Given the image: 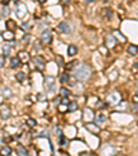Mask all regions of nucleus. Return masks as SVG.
<instances>
[{
	"label": "nucleus",
	"mask_w": 138,
	"mask_h": 156,
	"mask_svg": "<svg viewBox=\"0 0 138 156\" xmlns=\"http://www.w3.org/2000/svg\"><path fill=\"white\" fill-rule=\"evenodd\" d=\"M75 76L79 80H82V82H86V80H89L90 76H91V69H90V66L87 65V64H82V65L76 69Z\"/></svg>",
	"instance_id": "1"
},
{
	"label": "nucleus",
	"mask_w": 138,
	"mask_h": 156,
	"mask_svg": "<svg viewBox=\"0 0 138 156\" xmlns=\"http://www.w3.org/2000/svg\"><path fill=\"white\" fill-rule=\"evenodd\" d=\"M10 116H11V109L8 108V105L6 104L0 105V117L2 119H8Z\"/></svg>",
	"instance_id": "2"
},
{
	"label": "nucleus",
	"mask_w": 138,
	"mask_h": 156,
	"mask_svg": "<svg viewBox=\"0 0 138 156\" xmlns=\"http://www.w3.org/2000/svg\"><path fill=\"white\" fill-rule=\"evenodd\" d=\"M44 84H46V87H47L50 91H54V90H55V79H54L53 76H47L46 80H44Z\"/></svg>",
	"instance_id": "3"
},
{
	"label": "nucleus",
	"mask_w": 138,
	"mask_h": 156,
	"mask_svg": "<svg viewBox=\"0 0 138 156\" xmlns=\"http://www.w3.org/2000/svg\"><path fill=\"white\" fill-rule=\"evenodd\" d=\"M15 14L18 18H25L26 17V6L25 4H19L18 7H17V11H15Z\"/></svg>",
	"instance_id": "4"
},
{
	"label": "nucleus",
	"mask_w": 138,
	"mask_h": 156,
	"mask_svg": "<svg viewBox=\"0 0 138 156\" xmlns=\"http://www.w3.org/2000/svg\"><path fill=\"white\" fill-rule=\"evenodd\" d=\"M42 42L46 43V44L51 42V32H50L48 29H46V30H43V32H42Z\"/></svg>",
	"instance_id": "5"
},
{
	"label": "nucleus",
	"mask_w": 138,
	"mask_h": 156,
	"mask_svg": "<svg viewBox=\"0 0 138 156\" xmlns=\"http://www.w3.org/2000/svg\"><path fill=\"white\" fill-rule=\"evenodd\" d=\"M120 98H122V97H120L119 93H112L109 97H108V102H109V104H117L120 101Z\"/></svg>",
	"instance_id": "6"
},
{
	"label": "nucleus",
	"mask_w": 138,
	"mask_h": 156,
	"mask_svg": "<svg viewBox=\"0 0 138 156\" xmlns=\"http://www.w3.org/2000/svg\"><path fill=\"white\" fill-rule=\"evenodd\" d=\"M86 127H87V130H90L93 134H98L99 133V126L95 124V123H90L89 122V123L86 124Z\"/></svg>",
	"instance_id": "7"
},
{
	"label": "nucleus",
	"mask_w": 138,
	"mask_h": 156,
	"mask_svg": "<svg viewBox=\"0 0 138 156\" xmlns=\"http://www.w3.org/2000/svg\"><path fill=\"white\" fill-rule=\"evenodd\" d=\"M115 44H116V39H115V36H113V35L108 36V37H106V47L112 49V47H115Z\"/></svg>",
	"instance_id": "8"
},
{
	"label": "nucleus",
	"mask_w": 138,
	"mask_h": 156,
	"mask_svg": "<svg viewBox=\"0 0 138 156\" xmlns=\"http://www.w3.org/2000/svg\"><path fill=\"white\" fill-rule=\"evenodd\" d=\"M59 30H61L62 33H65V35H68V33L70 32V28H69V25L66 22H61L59 23Z\"/></svg>",
	"instance_id": "9"
},
{
	"label": "nucleus",
	"mask_w": 138,
	"mask_h": 156,
	"mask_svg": "<svg viewBox=\"0 0 138 156\" xmlns=\"http://www.w3.org/2000/svg\"><path fill=\"white\" fill-rule=\"evenodd\" d=\"M3 39L4 40H12L14 39V33H12V30H6V32H3Z\"/></svg>",
	"instance_id": "10"
},
{
	"label": "nucleus",
	"mask_w": 138,
	"mask_h": 156,
	"mask_svg": "<svg viewBox=\"0 0 138 156\" xmlns=\"http://www.w3.org/2000/svg\"><path fill=\"white\" fill-rule=\"evenodd\" d=\"M0 155L2 156H10L11 155V148L10 147H3L0 149Z\"/></svg>",
	"instance_id": "11"
},
{
	"label": "nucleus",
	"mask_w": 138,
	"mask_h": 156,
	"mask_svg": "<svg viewBox=\"0 0 138 156\" xmlns=\"http://www.w3.org/2000/svg\"><path fill=\"white\" fill-rule=\"evenodd\" d=\"M17 153H18V156H31L28 153V151H26L23 147H18V148H17Z\"/></svg>",
	"instance_id": "12"
},
{
	"label": "nucleus",
	"mask_w": 138,
	"mask_h": 156,
	"mask_svg": "<svg viewBox=\"0 0 138 156\" xmlns=\"http://www.w3.org/2000/svg\"><path fill=\"white\" fill-rule=\"evenodd\" d=\"M75 54H77V47L73 46V44H70V46L68 47V55H69V57H73Z\"/></svg>",
	"instance_id": "13"
},
{
	"label": "nucleus",
	"mask_w": 138,
	"mask_h": 156,
	"mask_svg": "<svg viewBox=\"0 0 138 156\" xmlns=\"http://www.w3.org/2000/svg\"><path fill=\"white\" fill-rule=\"evenodd\" d=\"M10 64H11V68H17L21 64V59H19V57H12L11 61H10Z\"/></svg>",
	"instance_id": "14"
},
{
	"label": "nucleus",
	"mask_w": 138,
	"mask_h": 156,
	"mask_svg": "<svg viewBox=\"0 0 138 156\" xmlns=\"http://www.w3.org/2000/svg\"><path fill=\"white\" fill-rule=\"evenodd\" d=\"M18 57H19V59H21V61H23V62H28V61H29V54L26 51H21L18 54Z\"/></svg>",
	"instance_id": "15"
},
{
	"label": "nucleus",
	"mask_w": 138,
	"mask_h": 156,
	"mask_svg": "<svg viewBox=\"0 0 138 156\" xmlns=\"http://www.w3.org/2000/svg\"><path fill=\"white\" fill-rule=\"evenodd\" d=\"M35 62L39 65V68H44V64H46V61L42 58L40 55H37V57H35Z\"/></svg>",
	"instance_id": "16"
},
{
	"label": "nucleus",
	"mask_w": 138,
	"mask_h": 156,
	"mask_svg": "<svg viewBox=\"0 0 138 156\" xmlns=\"http://www.w3.org/2000/svg\"><path fill=\"white\" fill-rule=\"evenodd\" d=\"M93 117H94L93 112L90 111V109H86V111H84V119H86V122H87V123H89V122L91 120Z\"/></svg>",
	"instance_id": "17"
},
{
	"label": "nucleus",
	"mask_w": 138,
	"mask_h": 156,
	"mask_svg": "<svg viewBox=\"0 0 138 156\" xmlns=\"http://www.w3.org/2000/svg\"><path fill=\"white\" fill-rule=\"evenodd\" d=\"M77 109V102H75V101H70L69 105H68V111L69 112H75Z\"/></svg>",
	"instance_id": "18"
},
{
	"label": "nucleus",
	"mask_w": 138,
	"mask_h": 156,
	"mask_svg": "<svg viewBox=\"0 0 138 156\" xmlns=\"http://www.w3.org/2000/svg\"><path fill=\"white\" fill-rule=\"evenodd\" d=\"M3 53H4L6 57H10V54H11V47L10 46H3Z\"/></svg>",
	"instance_id": "19"
},
{
	"label": "nucleus",
	"mask_w": 138,
	"mask_h": 156,
	"mask_svg": "<svg viewBox=\"0 0 138 156\" xmlns=\"http://www.w3.org/2000/svg\"><path fill=\"white\" fill-rule=\"evenodd\" d=\"M6 25H7V28H8V30H12L15 28V22L12 21V19H8L7 22H6Z\"/></svg>",
	"instance_id": "20"
},
{
	"label": "nucleus",
	"mask_w": 138,
	"mask_h": 156,
	"mask_svg": "<svg viewBox=\"0 0 138 156\" xmlns=\"http://www.w3.org/2000/svg\"><path fill=\"white\" fill-rule=\"evenodd\" d=\"M127 51H129V54H131V55H134V54H137V51H138V47L137 46H130Z\"/></svg>",
	"instance_id": "21"
},
{
	"label": "nucleus",
	"mask_w": 138,
	"mask_h": 156,
	"mask_svg": "<svg viewBox=\"0 0 138 156\" xmlns=\"http://www.w3.org/2000/svg\"><path fill=\"white\" fill-rule=\"evenodd\" d=\"M17 80H18V82H23V80H25V73H22V72H19V73H17Z\"/></svg>",
	"instance_id": "22"
},
{
	"label": "nucleus",
	"mask_w": 138,
	"mask_h": 156,
	"mask_svg": "<svg viewBox=\"0 0 138 156\" xmlns=\"http://www.w3.org/2000/svg\"><path fill=\"white\" fill-rule=\"evenodd\" d=\"M61 83H68L69 82V75H66V73H64V75H61Z\"/></svg>",
	"instance_id": "23"
},
{
	"label": "nucleus",
	"mask_w": 138,
	"mask_h": 156,
	"mask_svg": "<svg viewBox=\"0 0 138 156\" xmlns=\"http://www.w3.org/2000/svg\"><path fill=\"white\" fill-rule=\"evenodd\" d=\"M59 144H61L62 145V147H65V145L66 144H68V140H66V138L65 137H64V135L61 134V135H59Z\"/></svg>",
	"instance_id": "24"
},
{
	"label": "nucleus",
	"mask_w": 138,
	"mask_h": 156,
	"mask_svg": "<svg viewBox=\"0 0 138 156\" xmlns=\"http://www.w3.org/2000/svg\"><path fill=\"white\" fill-rule=\"evenodd\" d=\"M105 120H106V117L104 116L102 113H99L98 116H97V123H104V122H105Z\"/></svg>",
	"instance_id": "25"
},
{
	"label": "nucleus",
	"mask_w": 138,
	"mask_h": 156,
	"mask_svg": "<svg viewBox=\"0 0 138 156\" xmlns=\"http://www.w3.org/2000/svg\"><path fill=\"white\" fill-rule=\"evenodd\" d=\"M61 95L62 97H68L69 95V90L65 89V87H62V89H61Z\"/></svg>",
	"instance_id": "26"
},
{
	"label": "nucleus",
	"mask_w": 138,
	"mask_h": 156,
	"mask_svg": "<svg viewBox=\"0 0 138 156\" xmlns=\"http://www.w3.org/2000/svg\"><path fill=\"white\" fill-rule=\"evenodd\" d=\"M131 108H133V112L138 113V102H133L131 104Z\"/></svg>",
	"instance_id": "27"
},
{
	"label": "nucleus",
	"mask_w": 138,
	"mask_h": 156,
	"mask_svg": "<svg viewBox=\"0 0 138 156\" xmlns=\"http://www.w3.org/2000/svg\"><path fill=\"white\" fill-rule=\"evenodd\" d=\"M69 102H70V101L68 100V97H64V98H62V101H61V104H62V105H69Z\"/></svg>",
	"instance_id": "28"
},
{
	"label": "nucleus",
	"mask_w": 138,
	"mask_h": 156,
	"mask_svg": "<svg viewBox=\"0 0 138 156\" xmlns=\"http://www.w3.org/2000/svg\"><path fill=\"white\" fill-rule=\"evenodd\" d=\"M73 65H77L76 61H72V62H69L68 65H66V69H72V66H73Z\"/></svg>",
	"instance_id": "29"
},
{
	"label": "nucleus",
	"mask_w": 138,
	"mask_h": 156,
	"mask_svg": "<svg viewBox=\"0 0 138 156\" xmlns=\"http://www.w3.org/2000/svg\"><path fill=\"white\" fill-rule=\"evenodd\" d=\"M105 15H106V18H110V17H112V11L108 10V8H105Z\"/></svg>",
	"instance_id": "30"
},
{
	"label": "nucleus",
	"mask_w": 138,
	"mask_h": 156,
	"mask_svg": "<svg viewBox=\"0 0 138 156\" xmlns=\"http://www.w3.org/2000/svg\"><path fill=\"white\" fill-rule=\"evenodd\" d=\"M28 124H29V126H35V124H36V120L35 119H28Z\"/></svg>",
	"instance_id": "31"
},
{
	"label": "nucleus",
	"mask_w": 138,
	"mask_h": 156,
	"mask_svg": "<svg viewBox=\"0 0 138 156\" xmlns=\"http://www.w3.org/2000/svg\"><path fill=\"white\" fill-rule=\"evenodd\" d=\"M4 64H6L4 57H0V68H2V66H4Z\"/></svg>",
	"instance_id": "32"
},
{
	"label": "nucleus",
	"mask_w": 138,
	"mask_h": 156,
	"mask_svg": "<svg viewBox=\"0 0 138 156\" xmlns=\"http://www.w3.org/2000/svg\"><path fill=\"white\" fill-rule=\"evenodd\" d=\"M23 28H25V29H29V28H31V25H29V23H23Z\"/></svg>",
	"instance_id": "33"
},
{
	"label": "nucleus",
	"mask_w": 138,
	"mask_h": 156,
	"mask_svg": "<svg viewBox=\"0 0 138 156\" xmlns=\"http://www.w3.org/2000/svg\"><path fill=\"white\" fill-rule=\"evenodd\" d=\"M134 68H137V69H138V62H135V64H134Z\"/></svg>",
	"instance_id": "34"
},
{
	"label": "nucleus",
	"mask_w": 138,
	"mask_h": 156,
	"mask_svg": "<svg viewBox=\"0 0 138 156\" xmlns=\"http://www.w3.org/2000/svg\"><path fill=\"white\" fill-rule=\"evenodd\" d=\"M12 2H14V3H18V2H21V0H12Z\"/></svg>",
	"instance_id": "35"
},
{
	"label": "nucleus",
	"mask_w": 138,
	"mask_h": 156,
	"mask_svg": "<svg viewBox=\"0 0 138 156\" xmlns=\"http://www.w3.org/2000/svg\"><path fill=\"white\" fill-rule=\"evenodd\" d=\"M39 2H40V3H44V2H47V0H39Z\"/></svg>",
	"instance_id": "36"
},
{
	"label": "nucleus",
	"mask_w": 138,
	"mask_h": 156,
	"mask_svg": "<svg viewBox=\"0 0 138 156\" xmlns=\"http://www.w3.org/2000/svg\"><path fill=\"white\" fill-rule=\"evenodd\" d=\"M86 2H89V3H93V0H86Z\"/></svg>",
	"instance_id": "37"
},
{
	"label": "nucleus",
	"mask_w": 138,
	"mask_h": 156,
	"mask_svg": "<svg viewBox=\"0 0 138 156\" xmlns=\"http://www.w3.org/2000/svg\"><path fill=\"white\" fill-rule=\"evenodd\" d=\"M135 95H137V97H138V91H137V93H135Z\"/></svg>",
	"instance_id": "38"
},
{
	"label": "nucleus",
	"mask_w": 138,
	"mask_h": 156,
	"mask_svg": "<svg viewBox=\"0 0 138 156\" xmlns=\"http://www.w3.org/2000/svg\"><path fill=\"white\" fill-rule=\"evenodd\" d=\"M0 83H2V77H0Z\"/></svg>",
	"instance_id": "39"
},
{
	"label": "nucleus",
	"mask_w": 138,
	"mask_h": 156,
	"mask_svg": "<svg viewBox=\"0 0 138 156\" xmlns=\"http://www.w3.org/2000/svg\"><path fill=\"white\" fill-rule=\"evenodd\" d=\"M0 18H2V15H0Z\"/></svg>",
	"instance_id": "40"
}]
</instances>
